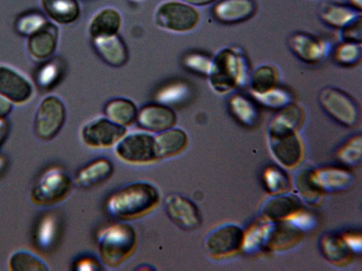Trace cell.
<instances>
[{"label": "cell", "mask_w": 362, "mask_h": 271, "mask_svg": "<svg viewBox=\"0 0 362 271\" xmlns=\"http://www.w3.org/2000/svg\"><path fill=\"white\" fill-rule=\"evenodd\" d=\"M361 16L340 29V37L342 41L361 42Z\"/></svg>", "instance_id": "37"}, {"label": "cell", "mask_w": 362, "mask_h": 271, "mask_svg": "<svg viewBox=\"0 0 362 271\" xmlns=\"http://www.w3.org/2000/svg\"><path fill=\"white\" fill-rule=\"evenodd\" d=\"M9 131V125L8 121L4 119L0 120V145L5 140Z\"/></svg>", "instance_id": "42"}, {"label": "cell", "mask_w": 362, "mask_h": 271, "mask_svg": "<svg viewBox=\"0 0 362 271\" xmlns=\"http://www.w3.org/2000/svg\"><path fill=\"white\" fill-rule=\"evenodd\" d=\"M122 25L120 12L113 7L98 11L90 18L88 32L91 40L119 34Z\"/></svg>", "instance_id": "19"}, {"label": "cell", "mask_w": 362, "mask_h": 271, "mask_svg": "<svg viewBox=\"0 0 362 271\" xmlns=\"http://www.w3.org/2000/svg\"><path fill=\"white\" fill-rule=\"evenodd\" d=\"M211 59L204 55L192 54L187 59V64L191 68L207 76L211 68Z\"/></svg>", "instance_id": "38"}, {"label": "cell", "mask_w": 362, "mask_h": 271, "mask_svg": "<svg viewBox=\"0 0 362 271\" xmlns=\"http://www.w3.org/2000/svg\"><path fill=\"white\" fill-rule=\"evenodd\" d=\"M75 269L78 270H100V265L98 261L91 257H83L76 261Z\"/></svg>", "instance_id": "40"}, {"label": "cell", "mask_w": 362, "mask_h": 271, "mask_svg": "<svg viewBox=\"0 0 362 271\" xmlns=\"http://www.w3.org/2000/svg\"><path fill=\"white\" fill-rule=\"evenodd\" d=\"M188 144V136L181 128L173 127L160 132L155 137L157 159L178 155L186 150Z\"/></svg>", "instance_id": "20"}, {"label": "cell", "mask_w": 362, "mask_h": 271, "mask_svg": "<svg viewBox=\"0 0 362 271\" xmlns=\"http://www.w3.org/2000/svg\"><path fill=\"white\" fill-rule=\"evenodd\" d=\"M177 116L168 106L151 103L139 109L136 122L138 126L147 132L159 133L175 127Z\"/></svg>", "instance_id": "15"}, {"label": "cell", "mask_w": 362, "mask_h": 271, "mask_svg": "<svg viewBox=\"0 0 362 271\" xmlns=\"http://www.w3.org/2000/svg\"><path fill=\"white\" fill-rule=\"evenodd\" d=\"M98 56L114 68L124 66L129 59L128 48L119 34L91 40Z\"/></svg>", "instance_id": "17"}, {"label": "cell", "mask_w": 362, "mask_h": 271, "mask_svg": "<svg viewBox=\"0 0 362 271\" xmlns=\"http://www.w3.org/2000/svg\"><path fill=\"white\" fill-rule=\"evenodd\" d=\"M62 64L54 57L40 62L33 73L34 85L44 92L52 90L62 77Z\"/></svg>", "instance_id": "25"}, {"label": "cell", "mask_w": 362, "mask_h": 271, "mask_svg": "<svg viewBox=\"0 0 362 271\" xmlns=\"http://www.w3.org/2000/svg\"><path fill=\"white\" fill-rule=\"evenodd\" d=\"M126 134V127L114 123L105 116L88 121L80 131L83 143L93 148L112 147Z\"/></svg>", "instance_id": "9"}, {"label": "cell", "mask_w": 362, "mask_h": 271, "mask_svg": "<svg viewBox=\"0 0 362 271\" xmlns=\"http://www.w3.org/2000/svg\"><path fill=\"white\" fill-rule=\"evenodd\" d=\"M54 234V222L49 219H45L40 228H39V232L37 238L41 245L46 246L51 241Z\"/></svg>", "instance_id": "39"}, {"label": "cell", "mask_w": 362, "mask_h": 271, "mask_svg": "<svg viewBox=\"0 0 362 271\" xmlns=\"http://www.w3.org/2000/svg\"><path fill=\"white\" fill-rule=\"evenodd\" d=\"M160 202L158 189L147 182H134L115 191L108 198L109 212L121 220L143 217L156 208Z\"/></svg>", "instance_id": "2"}, {"label": "cell", "mask_w": 362, "mask_h": 271, "mask_svg": "<svg viewBox=\"0 0 362 271\" xmlns=\"http://www.w3.org/2000/svg\"><path fill=\"white\" fill-rule=\"evenodd\" d=\"M250 68L248 59L241 48L223 47L211 59L207 75L209 86L216 94L230 93L247 83Z\"/></svg>", "instance_id": "1"}, {"label": "cell", "mask_w": 362, "mask_h": 271, "mask_svg": "<svg viewBox=\"0 0 362 271\" xmlns=\"http://www.w3.org/2000/svg\"><path fill=\"white\" fill-rule=\"evenodd\" d=\"M318 101L324 111L341 125L354 127L358 124V105L347 92L335 87H325L320 90Z\"/></svg>", "instance_id": "7"}, {"label": "cell", "mask_w": 362, "mask_h": 271, "mask_svg": "<svg viewBox=\"0 0 362 271\" xmlns=\"http://www.w3.org/2000/svg\"><path fill=\"white\" fill-rule=\"evenodd\" d=\"M103 112L106 118L127 128L136 122L139 109L129 99L115 97L105 103Z\"/></svg>", "instance_id": "22"}, {"label": "cell", "mask_w": 362, "mask_h": 271, "mask_svg": "<svg viewBox=\"0 0 362 271\" xmlns=\"http://www.w3.org/2000/svg\"><path fill=\"white\" fill-rule=\"evenodd\" d=\"M13 104L0 96V120L6 119L12 112Z\"/></svg>", "instance_id": "41"}, {"label": "cell", "mask_w": 362, "mask_h": 271, "mask_svg": "<svg viewBox=\"0 0 362 271\" xmlns=\"http://www.w3.org/2000/svg\"><path fill=\"white\" fill-rule=\"evenodd\" d=\"M4 166V160L0 158V169L3 167Z\"/></svg>", "instance_id": "45"}, {"label": "cell", "mask_w": 362, "mask_h": 271, "mask_svg": "<svg viewBox=\"0 0 362 271\" xmlns=\"http://www.w3.org/2000/svg\"><path fill=\"white\" fill-rule=\"evenodd\" d=\"M243 243L240 227L227 224L211 231L204 243L205 253L211 258L220 259L235 253Z\"/></svg>", "instance_id": "12"}, {"label": "cell", "mask_w": 362, "mask_h": 271, "mask_svg": "<svg viewBox=\"0 0 362 271\" xmlns=\"http://www.w3.org/2000/svg\"><path fill=\"white\" fill-rule=\"evenodd\" d=\"M201 15L196 7L180 0H167L156 9L154 22L158 28L173 33H186L199 25Z\"/></svg>", "instance_id": "4"}, {"label": "cell", "mask_w": 362, "mask_h": 271, "mask_svg": "<svg viewBox=\"0 0 362 271\" xmlns=\"http://www.w3.org/2000/svg\"><path fill=\"white\" fill-rule=\"evenodd\" d=\"M66 119V109L63 100L55 95L43 97L37 107L33 132L42 141L54 139L62 129Z\"/></svg>", "instance_id": "5"}, {"label": "cell", "mask_w": 362, "mask_h": 271, "mask_svg": "<svg viewBox=\"0 0 362 271\" xmlns=\"http://www.w3.org/2000/svg\"><path fill=\"white\" fill-rule=\"evenodd\" d=\"M193 6H205L216 2L218 0H180Z\"/></svg>", "instance_id": "43"}, {"label": "cell", "mask_w": 362, "mask_h": 271, "mask_svg": "<svg viewBox=\"0 0 362 271\" xmlns=\"http://www.w3.org/2000/svg\"><path fill=\"white\" fill-rule=\"evenodd\" d=\"M353 4V6L358 10L361 8V0H350Z\"/></svg>", "instance_id": "44"}, {"label": "cell", "mask_w": 362, "mask_h": 271, "mask_svg": "<svg viewBox=\"0 0 362 271\" xmlns=\"http://www.w3.org/2000/svg\"><path fill=\"white\" fill-rule=\"evenodd\" d=\"M279 81L278 68L272 64H263L250 72L247 83L251 94L255 96L276 88Z\"/></svg>", "instance_id": "24"}, {"label": "cell", "mask_w": 362, "mask_h": 271, "mask_svg": "<svg viewBox=\"0 0 362 271\" xmlns=\"http://www.w3.org/2000/svg\"><path fill=\"white\" fill-rule=\"evenodd\" d=\"M35 85L18 69L0 64V96L13 104L22 105L31 100Z\"/></svg>", "instance_id": "10"}, {"label": "cell", "mask_w": 362, "mask_h": 271, "mask_svg": "<svg viewBox=\"0 0 362 271\" xmlns=\"http://www.w3.org/2000/svg\"><path fill=\"white\" fill-rule=\"evenodd\" d=\"M323 251L327 258L333 261L346 260L349 254L344 242L335 237H328L324 240Z\"/></svg>", "instance_id": "35"}, {"label": "cell", "mask_w": 362, "mask_h": 271, "mask_svg": "<svg viewBox=\"0 0 362 271\" xmlns=\"http://www.w3.org/2000/svg\"><path fill=\"white\" fill-rule=\"evenodd\" d=\"M59 38L58 25L49 20L26 37V52L28 56L36 62L47 61L54 56L57 49Z\"/></svg>", "instance_id": "14"}, {"label": "cell", "mask_w": 362, "mask_h": 271, "mask_svg": "<svg viewBox=\"0 0 362 271\" xmlns=\"http://www.w3.org/2000/svg\"><path fill=\"white\" fill-rule=\"evenodd\" d=\"M10 270L13 271H45L48 270L46 264L38 257L26 251L14 252L9 259Z\"/></svg>", "instance_id": "31"}, {"label": "cell", "mask_w": 362, "mask_h": 271, "mask_svg": "<svg viewBox=\"0 0 362 271\" xmlns=\"http://www.w3.org/2000/svg\"><path fill=\"white\" fill-rule=\"evenodd\" d=\"M115 153L122 161L146 164L157 160L155 137L148 132L126 134L116 145Z\"/></svg>", "instance_id": "8"}, {"label": "cell", "mask_w": 362, "mask_h": 271, "mask_svg": "<svg viewBox=\"0 0 362 271\" xmlns=\"http://www.w3.org/2000/svg\"><path fill=\"white\" fill-rule=\"evenodd\" d=\"M361 42L342 41L334 49V60L342 66H355L361 62Z\"/></svg>", "instance_id": "30"}, {"label": "cell", "mask_w": 362, "mask_h": 271, "mask_svg": "<svg viewBox=\"0 0 362 271\" xmlns=\"http://www.w3.org/2000/svg\"><path fill=\"white\" fill-rule=\"evenodd\" d=\"M293 54L302 62L309 65L322 63L327 56L330 46L329 42L313 34L297 32L288 40Z\"/></svg>", "instance_id": "11"}, {"label": "cell", "mask_w": 362, "mask_h": 271, "mask_svg": "<svg viewBox=\"0 0 362 271\" xmlns=\"http://www.w3.org/2000/svg\"><path fill=\"white\" fill-rule=\"evenodd\" d=\"M164 207L169 219L185 231H193L202 224V217L197 206L187 198L170 193L164 199Z\"/></svg>", "instance_id": "13"}, {"label": "cell", "mask_w": 362, "mask_h": 271, "mask_svg": "<svg viewBox=\"0 0 362 271\" xmlns=\"http://www.w3.org/2000/svg\"><path fill=\"white\" fill-rule=\"evenodd\" d=\"M361 10L353 6L329 3L320 10V18L326 25L341 29L356 18L361 16Z\"/></svg>", "instance_id": "23"}, {"label": "cell", "mask_w": 362, "mask_h": 271, "mask_svg": "<svg viewBox=\"0 0 362 271\" xmlns=\"http://www.w3.org/2000/svg\"><path fill=\"white\" fill-rule=\"evenodd\" d=\"M268 232V246L278 250L288 247L298 240L300 234L295 228L288 225H279L273 231Z\"/></svg>", "instance_id": "32"}, {"label": "cell", "mask_w": 362, "mask_h": 271, "mask_svg": "<svg viewBox=\"0 0 362 271\" xmlns=\"http://www.w3.org/2000/svg\"><path fill=\"white\" fill-rule=\"evenodd\" d=\"M233 116L243 124L250 126L256 124L258 112L255 104L241 94L233 95L228 101Z\"/></svg>", "instance_id": "28"}, {"label": "cell", "mask_w": 362, "mask_h": 271, "mask_svg": "<svg viewBox=\"0 0 362 271\" xmlns=\"http://www.w3.org/2000/svg\"><path fill=\"white\" fill-rule=\"evenodd\" d=\"M135 1H141V0H135Z\"/></svg>", "instance_id": "46"}, {"label": "cell", "mask_w": 362, "mask_h": 271, "mask_svg": "<svg viewBox=\"0 0 362 271\" xmlns=\"http://www.w3.org/2000/svg\"><path fill=\"white\" fill-rule=\"evenodd\" d=\"M254 97L264 106L271 108L281 109L291 102L290 92L279 86Z\"/></svg>", "instance_id": "33"}, {"label": "cell", "mask_w": 362, "mask_h": 271, "mask_svg": "<svg viewBox=\"0 0 362 271\" xmlns=\"http://www.w3.org/2000/svg\"><path fill=\"white\" fill-rule=\"evenodd\" d=\"M299 201L293 196L276 197L264 206L265 215L272 219H279L292 215L299 208Z\"/></svg>", "instance_id": "29"}, {"label": "cell", "mask_w": 362, "mask_h": 271, "mask_svg": "<svg viewBox=\"0 0 362 271\" xmlns=\"http://www.w3.org/2000/svg\"><path fill=\"white\" fill-rule=\"evenodd\" d=\"M257 8L255 0H218L212 8V14L219 23L231 25L248 20Z\"/></svg>", "instance_id": "16"}, {"label": "cell", "mask_w": 362, "mask_h": 271, "mask_svg": "<svg viewBox=\"0 0 362 271\" xmlns=\"http://www.w3.org/2000/svg\"><path fill=\"white\" fill-rule=\"evenodd\" d=\"M113 172L112 161L105 157H100L83 167L77 172L75 181L81 188H90L109 179Z\"/></svg>", "instance_id": "21"}, {"label": "cell", "mask_w": 362, "mask_h": 271, "mask_svg": "<svg viewBox=\"0 0 362 271\" xmlns=\"http://www.w3.org/2000/svg\"><path fill=\"white\" fill-rule=\"evenodd\" d=\"M41 11L57 25H69L80 18L79 0H39Z\"/></svg>", "instance_id": "18"}, {"label": "cell", "mask_w": 362, "mask_h": 271, "mask_svg": "<svg viewBox=\"0 0 362 271\" xmlns=\"http://www.w3.org/2000/svg\"><path fill=\"white\" fill-rule=\"evenodd\" d=\"M71 183V179L66 171L59 167H51L45 171L35 183L30 198L38 205H54L69 195Z\"/></svg>", "instance_id": "6"}, {"label": "cell", "mask_w": 362, "mask_h": 271, "mask_svg": "<svg viewBox=\"0 0 362 271\" xmlns=\"http://www.w3.org/2000/svg\"><path fill=\"white\" fill-rule=\"evenodd\" d=\"M48 20L41 10L30 9L19 13L15 18L13 29L18 35L28 37Z\"/></svg>", "instance_id": "27"}, {"label": "cell", "mask_w": 362, "mask_h": 271, "mask_svg": "<svg viewBox=\"0 0 362 271\" xmlns=\"http://www.w3.org/2000/svg\"><path fill=\"white\" fill-rule=\"evenodd\" d=\"M310 178L317 188L328 191L345 189L350 186L352 182L349 174L337 169L320 170L311 174Z\"/></svg>", "instance_id": "26"}, {"label": "cell", "mask_w": 362, "mask_h": 271, "mask_svg": "<svg viewBox=\"0 0 362 271\" xmlns=\"http://www.w3.org/2000/svg\"><path fill=\"white\" fill-rule=\"evenodd\" d=\"M137 235L127 223H116L104 229L100 234L98 252L101 262L110 268L126 261L137 246Z\"/></svg>", "instance_id": "3"}, {"label": "cell", "mask_w": 362, "mask_h": 271, "mask_svg": "<svg viewBox=\"0 0 362 271\" xmlns=\"http://www.w3.org/2000/svg\"><path fill=\"white\" fill-rule=\"evenodd\" d=\"M265 182L267 186L273 193L284 191L288 186L286 176L279 170L273 168L266 171Z\"/></svg>", "instance_id": "36"}, {"label": "cell", "mask_w": 362, "mask_h": 271, "mask_svg": "<svg viewBox=\"0 0 362 271\" xmlns=\"http://www.w3.org/2000/svg\"><path fill=\"white\" fill-rule=\"evenodd\" d=\"M361 136H355L341 148L339 157L344 162L349 164H356L361 160Z\"/></svg>", "instance_id": "34"}]
</instances>
